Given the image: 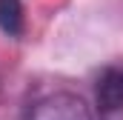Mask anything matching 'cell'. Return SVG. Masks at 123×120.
I'll list each match as a JSON object with an SVG mask.
<instances>
[{
	"instance_id": "7a4b0ae2",
	"label": "cell",
	"mask_w": 123,
	"mask_h": 120,
	"mask_svg": "<svg viewBox=\"0 0 123 120\" xmlns=\"http://www.w3.org/2000/svg\"><path fill=\"white\" fill-rule=\"evenodd\" d=\"M97 106L103 114H112V112H120L123 109V66H109L100 72L97 77Z\"/></svg>"
},
{
	"instance_id": "3957f363",
	"label": "cell",
	"mask_w": 123,
	"mask_h": 120,
	"mask_svg": "<svg viewBox=\"0 0 123 120\" xmlns=\"http://www.w3.org/2000/svg\"><path fill=\"white\" fill-rule=\"evenodd\" d=\"M0 31L20 37L26 31V9L20 0H0Z\"/></svg>"
},
{
	"instance_id": "6da1fadb",
	"label": "cell",
	"mask_w": 123,
	"mask_h": 120,
	"mask_svg": "<svg viewBox=\"0 0 123 120\" xmlns=\"http://www.w3.org/2000/svg\"><path fill=\"white\" fill-rule=\"evenodd\" d=\"M26 120H94L89 103L74 91H52L34 100L26 112Z\"/></svg>"
}]
</instances>
